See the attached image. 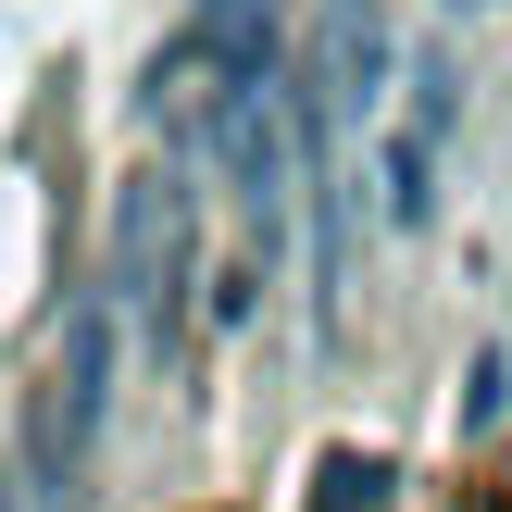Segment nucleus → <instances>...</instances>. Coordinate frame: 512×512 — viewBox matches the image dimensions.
Returning a JSON list of instances; mask_svg holds the SVG:
<instances>
[{
    "label": "nucleus",
    "mask_w": 512,
    "mask_h": 512,
    "mask_svg": "<svg viewBox=\"0 0 512 512\" xmlns=\"http://www.w3.org/2000/svg\"><path fill=\"white\" fill-rule=\"evenodd\" d=\"M500 388H512V363H500V350H475V388H463V425H500Z\"/></svg>",
    "instance_id": "obj_6"
},
{
    "label": "nucleus",
    "mask_w": 512,
    "mask_h": 512,
    "mask_svg": "<svg viewBox=\"0 0 512 512\" xmlns=\"http://www.w3.org/2000/svg\"><path fill=\"white\" fill-rule=\"evenodd\" d=\"M463 13H488V0H463Z\"/></svg>",
    "instance_id": "obj_8"
},
{
    "label": "nucleus",
    "mask_w": 512,
    "mask_h": 512,
    "mask_svg": "<svg viewBox=\"0 0 512 512\" xmlns=\"http://www.w3.org/2000/svg\"><path fill=\"white\" fill-rule=\"evenodd\" d=\"M188 288H200V200H188V175H125L100 300H113V325L150 363H175V338H188Z\"/></svg>",
    "instance_id": "obj_3"
},
{
    "label": "nucleus",
    "mask_w": 512,
    "mask_h": 512,
    "mask_svg": "<svg viewBox=\"0 0 512 512\" xmlns=\"http://www.w3.org/2000/svg\"><path fill=\"white\" fill-rule=\"evenodd\" d=\"M0 512H38V500H25V475H13V463H0Z\"/></svg>",
    "instance_id": "obj_7"
},
{
    "label": "nucleus",
    "mask_w": 512,
    "mask_h": 512,
    "mask_svg": "<svg viewBox=\"0 0 512 512\" xmlns=\"http://www.w3.org/2000/svg\"><path fill=\"white\" fill-rule=\"evenodd\" d=\"M113 363H125L113 300L75 288L63 350H50L38 400H25V500H38V512H88V450H100V425H113Z\"/></svg>",
    "instance_id": "obj_2"
},
{
    "label": "nucleus",
    "mask_w": 512,
    "mask_h": 512,
    "mask_svg": "<svg viewBox=\"0 0 512 512\" xmlns=\"http://www.w3.org/2000/svg\"><path fill=\"white\" fill-rule=\"evenodd\" d=\"M388 488H400V475L375 463V450H325V463H313V512H388Z\"/></svg>",
    "instance_id": "obj_5"
},
{
    "label": "nucleus",
    "mask_w": 512,
    "mask_h": 512,
    "mask_svg": "<svg viewBox=\"0 0 512 512\" xmlns=\"http://www.w3.org/2000/svg\"><path fill=\"white\" fill-rule=\"evenodd\" d=\"M450 138H463V63H450V50H413V63H400V100L375 113V213H388L400 238L438 225Z\"/></svg>",
    "instance_id": "obj_4"
},
{
    "label": "nucleus",
    "mask_w": 512,
    "mask_h": 512,
    "mask_svg": "<svg viewBox=\"0 0 512 512\" xmlns=\"http://www.w3.org/2000/svg\"><path fill=\"white\" fill-rule=\"evenodd\" d=\"M275 63H288V0H188V25L138 63V125L200 150L225 100L275 88Z\"/></svg>",
    "instance_id": "obj_1"
}]
</instances>
